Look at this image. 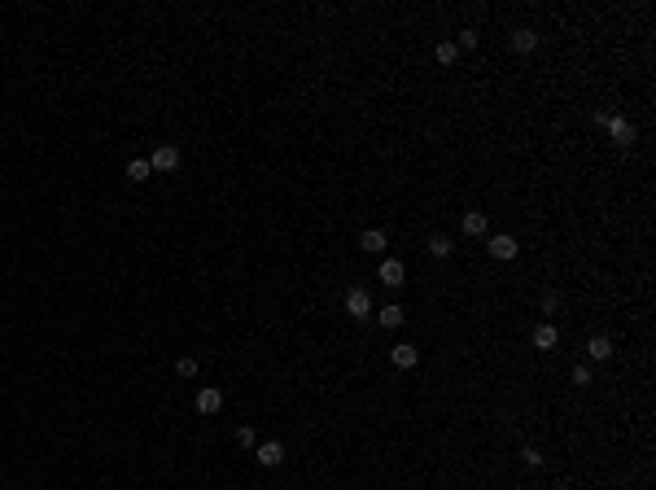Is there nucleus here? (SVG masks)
Here are the masks:
<instances>
[{"mask_svg": "<svg viewBox=\"0 0 656 490\" xmlns=\"http://www.w3.org/2000/svg\"><path fill=\"white\" fill-rule=\"evenodd\" d=\"M254 460H258L262 468H281V464H285V447H281V443H258V447H254Z\"/></svg>", "mask_w": 656, "mask_h": 490, "instance_id": "7", "label": "nucleus"}, {"mask_svg": "<svg viewBox=\"0 0 656 490\" xmlns=\"http://www.w3.org/2000/svg\"><path fill=\"white\" fill-rule=\"evenodd\" d=\"M521 460L530 464V468H543V460H547V455L538 451V447H525V451H521Z\"/></svg>", "mask_w": 656, "mask_h": 490, "instance_id": "22", "label": "nucleus"}, {"mask_svg": "<svg viewBox=\"0 0 656 490\" xmlns=\"http://www.w3.org/2000/svg\"><path fill=\"white\" fill-rule=\"evenodd\" d=\"M175 377H197V359L193 355H179L175 359Z\"/></svg>", "mask_w": 656, "mask_h": 490, "instance_id": "19", "label": "nucleus"}, {"mask_svg": "<svg viewBox=\"0 0 656 490\" xmlns=\"http://www.w3.org/2000/svg\"><path fill=\"white\" fill-rule=\"evenodd\" d=\"M604 127H609L613 144H621V149H630V144H634V123H630V119H621V114H609V123H604Z\"/></svg>", "mask_w": 656, "mask_h": 490, "instance_id": "3", "label": "nucleus"}, {"mask_svg": "<svg viewBox=\"0 0 656 490\" xmlns=\"http://www.w3.org/2000/svg\"><path fill=\"white\" fill-rule=\"evenodd\" d=\"M534 48H538V31H534V27H516V31H512V53L530 57Z\"/></svg>", "mask_w": 656, "mask_h": 490, "instance_id": "10", "label": "nucleus"}, {"mask_svg": "<svg viewBox=\"0 0 656 490\" xmlns=\"http://www.w3.org/2000/svg\"><path fill=\"white\" fill-rule=\"evenodd\" d=\"M586 355L595 359V364H609V359H613V337H590L586 341Z\"/></svg>", "mask_w": 656, "mask_h": 490, "instance_id": "14", "label": "nucleus"}, {"mask_svg": "<svg viewBox=\"0 0 656 490\" xmlns=\"http://www.w3.org/2000/svg\"><path fill=\"white\" fill-rule=\"evenodd\" d=\"M538 311H543L547 320L560 311V289H543V298H538Z\"/></svg>", "mask_w": 656, "mask_h": 490, "instance_id": "18", "label": "nucleus"}, {"mask_svg": "<svg viewBox=\"0 0 656 490\" xmlns=\"http://www.w3.org/2000/svg\"><path fill=\"white\" fill-rule=\"evenodd\" d=\"M516 254H521L516 237H507V232H495V237H490V258H499V263H512Z\"/></svg>", "mask_w": 656, "mask_h": 490, "instance_id": "5", "label": "nucleus"}, {"mask_svg": "<svg viewBox=\"0 0 656 490\" xmlns=\"http://www.w3.org/2000/svg\"><path fill=\"white\" fill-rule=\"evenodd\" d=\"M237 447H241V451H254V447H258V438H254L250 424H241V429H237Z\"/></svg>", "mask_w": 656, "mask_h": 490, "instance_id": "21", "label": "nucleus"}, {"mask_svg": "<svg viewBox=\"0 0 656 490\" xmlns=\"http://www.w3.org/2000/svg\"><path fill=\"white\" fill-rule=\"evenodd\" d=\"M530 341H534V350H556V346H560V329H556L551 320H543V324L534 329Z\"/></svg>", "mask_w": 656, "mask_h": 490, "instance_id": "6", "label": "nucleus"}, {"mask_svg": "<svg viewBox=\"0 0 656 490\" xmlns=\"http://www.w3.org/2000/svg\"><path fill=\"white\" fill-rule=\"evenodd\" d=\"M372 320L381 324V329H403V320H407V311H403L398 302H385L381 311H372Z\"/></svg>", "mask_w": 656, "mask_h": 490, "instance_id": "9", "label": "nucleus"}, {"mask_svg": "<svg viewBox=\"0 0 656 490\" xmlns=\"http://www.w3.org/2000/svg\"><path fill=\"white\" fill-rule=\"evenodd\" d=\"M433 61H438V66H455V61H459V48H455V40H442V44L433 48Z\"/></svg>", "mask_w": 656, "mask_h": 490, "instance_id": "16", "label": "nucleus"}, {"mask_svg": "<svg viewBox=\"0 0 656 490\" xmlns=\"http://www.w3.org/2000/svg\"><path fill=\"white\" fill-rule=\"evenodd\" d=\"M389 364H394V368H403V372H407V368H416V364H420V350L412 346V341H398V346H394V350H389Z\"/></svg>", "mask_w": 656, "mask_h": 490, "instance_id": "8", "label": "nucleus"}, {"mask_svg": "<svg viewBox=\"0 0 656 490\" xmlns=\"http://www.w3.org/2000/svg\"><path fill=\"white\" fill-rule=\"evenodd\" d=\"M385 245H389L385 228H368V232L359 237V250H368V254H381V258H385Z\"/></svg>", "mask_w": 656, "mask_h": 490, "instance_id": "12", "label": "nucleus"}, {"mask_svg": "<svg viewBox=\"0 0 656 490\" xmlns=\"http://www.w3.org/2000/svg\"><path fill=\"white\" fill-rule=\"evenodd\" d=\"M477 44H482V36H477L472 27H464V31H459V40H455V48H459V53H464V48H477Z\"/></svg>", "mask_w": 656, "mask_h": 490, "instance_id": "20", "label": "nucleus"}, {"mask_svg": "<svg viewBox=\"0 0 656 490\" xmlns=\"http://www.w3.org/2000/svg\"><path fill=\"white\" fill-rule=\"evenodd\" d=\"M429 254H433V258H451V254H455V241H451L447 232H433V237H429Z\"/></svg>", "mask_w": 656, "mask_h": 490, "instance_id": "15", "label": "nucleus"}, {"mask_svg": "<svg viewBox=\"0 0 656 490\" xmlns=\"http://www.w3.org/2000/svg\"><path fill=\"white\" fill-rule=\"evenodd\" d=\"M569 381H573V385H582V389H586V385H590V368H586V364H578V368H573V372H569Z\"/></svg>", "mask_w": 656, "mask_h": 490, "instance_id": "23", "label": "nucleus"}, {"mask_svg": "<svg viewBox=\"0 0 656 490\" xmlns=\"http://www.w3.org/2000/svg\"><path fill=\"white\" fill-rule=\"evenodd\" d=\"M459 228H464V237H486L490 232V219H486V210H468V215L459 219Z\"/></svg>", "mask_w": 656, "mask_h": 490, "instance_id": "13", "label": "nucleus"}, {"mask_svg": "<svg viewBox=\"0 0 656 490\" xmlns=\"http://www.w3.org/2000/svg\"><path fill=\"white\" fill-rule=\"evenodd\" d=\"M197 412L202 416H219L223 412V389L219 385H202L197 389Z\"/></svg>", "mask_w": 656, "mask_h": 490, "instance_id": "4", "label": "nucleus"}, {"mask_svg": "<svg viewBox=\"0 0 656 490\" xmlns=\"http://www.w3.org/2000/svg\"><path fill=\"white\" fill-rule=\"evenodd\" d=\"M149 175H154L149 158H131V162H127V179H131V184H140V179H149Z\"/></svg>", "mask_w": 656, "mask_h": 490, "instance_id": "17", "label": "nucleus"}, {"mask_svg": "<svg viewBox=\"0 0 656 490\" xmlns=\"http://www.w3.org/2000/svg\"><path fill=\"white\" fill-rule=\"evenodd\" d=\"M149 167L154 171H175L179 167V149H175V144H158L154 158H149Z\"/></svg>", "mask_w": 656, "mask_h": 490, "instance_id": "11", "label": "nucleus"}, {"mask_svg": "<svg viewBox=\"0 0 656 490\" xmlns=\"http://www.w3.org/2000/svg\"><path fill=\"white\" fill-rule=\"evenodd\" d=\"M346 315L350 320H372V293L368 289H346Z\"/></svg>", "mask_w": 656, "mask_h": 490, "instance_id": "1", "label": "nucleus"}, {"mask_svg": "<svg viewBox=\"0 0 656 490\" xmlns=\"http://www.w3.org/2000/svg\"><path fill=\"white\" fill-rule=\"evenodd\" d=\"M376 281H385L389 289H398V285H407V267H403V258H381V267H376Z\"/></svg>", "mask_w": 656, "mask_h": 490, "instance_id": "2", "label": "nucleus"}]
</instances>
